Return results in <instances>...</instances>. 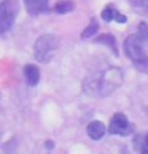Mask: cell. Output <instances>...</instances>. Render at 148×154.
Instances as JSON below:
<instances>
[{
    "label": "cell",
    "mask_w": 148,
    "mask_h": 154,
    "mask_svg": "<svg viewBox=\"0 0 148 154\" xmlns=\"http://www.w3.org/2000/svg\"><path fill=\"white\" fill-rule=\"evenodd\" d=\"M123 82L122 70L118 67H109L102 73L99 79H90L84 82V90L90 94H97L106 97L112 94Z\"/></svg>",
    "instance_id": "cell-1"
},
{
    "label": "cell",
    "mask_w": 148,
    "mask_h": 154,
    "mask_svg": "<svg viewBox=\"0 0 148 154\" xmlns=\"http://www.w3.org/2000/svg\"><path fill=\"white\" fill-rule=\"evenodd\" d=\"M123 50L126 57L134 63L135 69L142 73H148V55L142 47V39L138 36V34H132L125 39Z\"/></svg>",
    "instance_id": "cell-2"
},
{
    "label": "cell",
    "mask_w": 148,
    "mask_h": 154,
    "mask_svg": "<svg viewBox=\"0 0 148 154\" xmlns=\"http://www.w3.org/2000/svg\"><path fill=\"white\" fill-rule=\"evenodd\" d=\"M60 47V39L58 36L51 34H45L41 35L36 42H35V58L39 61V63H48L52 60L55 51L58 50Z\"/></svg>",
    "instance_id": "cell-3"
},
{
    "label": "cell",
    "mask_w": 148,
    "mask_h": 154,
    "mask_svg": "<svg viewBox=\"0 0 148 154\" xmlns=\"http://www.w3.org/2000/svg\"><path fill=\"white\" fill-rule=\"evenodd\" d=\"M17 13L16 0H3L0 3V35H5L12 29Z\"/></svg>",
    "instance_id": "cell-4"
},
{
    "label": "cell",
    "mask_w": 148,
    "mask_h": 154,
    "mask_svg": "<svg viewBox=\"0 0 148 154\" xmlns=\"http://www.w3.org/2000/svg\"><path fill=\"white\" fill-rule=\"evenodd\" d=\"M134 131V127L131 125V122L128 121L125 113H115L110 119L109 124V132L115 134V135H129L131 132Z\"/></svg>",
    "instance_id": "cell-5"
},
{
    "label": "cell",
    "mask_w": 148,
    "mask_h": 154,
    "mask_svg": "<svg viewBox=\"0 0 148 154\" xmlns=\"http://www.w3.org/2000/svg\"><path fill=\"white\" fill-rule=\"evenodd\" d=\"M23 2L31 16H38L48 10V0H23Z\"/></svg>",
    "instance_id": "cell-6"
},
{
    "label": "cell",
    "mask_w": 148,
    "mask_h": 154,
    "mask_svg": "<svg viewBox=\"0 0 148 154\" xmlns=\"http://www.w3.org/2000/svg\"><path fill=\"white\" fill-rule=\"evenodd\" d=\"M87 135L92 138V140H95V141H99V140H102L104 135V132H106V128H104L103 122H100V121H92L89 125H87Z\"/></svg>",
    "instance_id": "cell-7"
},
{
    "label": "cell",
    "mask_w": 148,
    "mask_h": 154,
    "mask_svg": "<svg viewBox=\"0 0 148 154\" xmlns=\"http://www.w3.org/2000/svg\"><path fill=\"white\" fill-rule=\"evenodd\" d=\"M102 19L104 22H110V20H116L118 23H125L128 19L125 15H121L112 5H107L106 8L102 10Z\"/></svg>",
    "instance_id": "cell-8"
},
{
    "label": "cell",
    "mask_w": 148,
    "mask_h": 154,
    "mask_svg": "<svg viewBox=\"0 0 148 154\" xmlns=\"http://www.w3.org/2000/svg\"><path fill=\"white\" fill-rule=\"evenodd\" d=\"M23 74H25V79H26V83L29 86H36L39 83V77H41V73H39V69L34 66V64H28L25 66L23 69Z\"/></svg>",
    "instance_id": "cell-9"
},
{
    "label": "cell",
    "mask_w": 148,
    "mask_h": 154,
    "mask_svg": "<svg viewBox=\"0 0 148 154\" xmlns=\"http://www.w3.org/2000/svg\"><path fill=\"white\" fill-rule=\"evenodd\" d=\"M96 42L97 44H104V45H107L110 50L113 51L115 55H118V48H116V39H115V36L110 34H103L100 35V36H97L96 38Z\"/></svg>",
    "instance_id": "cell-10"
},
{
    "label": "cell",
    "mask_w": 148,
    "mask_h": 154,
    "mask_svg": "<svg viewBox=\"0 0 148 154\" xmlns=\"http://www.w3.org/2000/svg\"><path fill=\"white\" fill-rule=\"evenodd\" d=\"M71 10H74V3H73L71 0H62V2L57 3V5L54 6V12L61 13V15L68 13V12H71Z\"/></svg>",
    "instance_id": "cell-11"
},
{
    "label": "cell",
    "mask_w": 148,
    "mask_h": 154,
    "mask_svg": "<svg viewBox=\"0 0 148 154\" xmlns=\"http://www.w3.org/2000/svg\"><path fill=\"white\" fill-rule=\"evenodd\" d=\"M97 29H99V25H97V22H96L95 19H92V22L89 23L86 29L81 32V39H87V38H90V36H93V35L97 32Z\"/></svg>",
    "instance_id": "cell-12"
},
{
    "label": "cell",
    "mask_w": 148,
    "mask_h": 154,
    "mask_svg": "<svg viewBox=\"0 0 148 154\" xmlns=\"http://www.w3.org/2000/svg\"><path fill=\"white\" fill-rule=\"evenodd\" d=\"M138 36L142 41H148V25L145 22H141L138 25Z\"/></svg>",
    "instance_id": "cell-13"
},
{
    "label": "cell",
    "mask_w": 148,
    "mask_h": 154,
    "mask_svg": "<svg viewBox=\"0 0 148 154\" xmlns=\"http://www.w3.org/2000/svg\"><path fill=\"white\" fill-rule=\"evenodd\" d=\"M129 2L135 6V8L148 9V0H129Z\"/></svg>",
    "instance_id": "cell-14"
},
{
    "label": "cell",
    "mask_w": 148,
    "mask_h": 154,
    "mask_svg": "<svg viewBox=\"0 0 148 154\" xmlns=\"http://www.w3.org/2000/svg\"><path fill=\"white\" fill-rule=\"evenodd\" d=\"M54 144H52V141H47V148H52Z\"/></svg>",
    "instance_id": "cell-15"
},
{
    "label": "cell",
    "mask_w": 148,
    "mask_h": 154,
    "mask_svg": "<svg viewBox=\"0 0 148 154\" xmlns=\"http://www.w3.org/2000/svg\"><path fill=\"white\" fill-rule=\"evenodd\" d=\"M147 113H148V108H147Z\"/></svg>",
    "instance_id": "cell-16"
}]
</instances>
